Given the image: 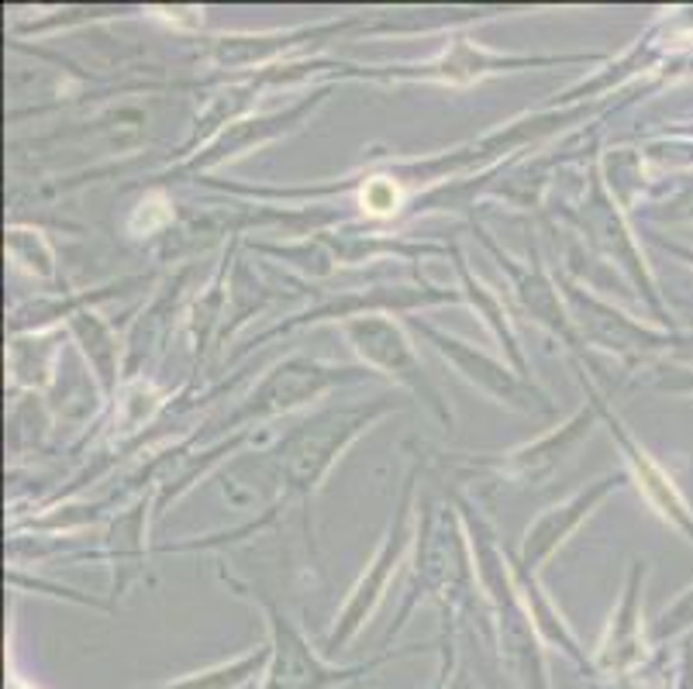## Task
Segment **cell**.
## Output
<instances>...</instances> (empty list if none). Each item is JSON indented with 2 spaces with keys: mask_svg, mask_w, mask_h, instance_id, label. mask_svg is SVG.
<instances>
[{
  "mask_svg": "<svg viewBox=\"0 0 693 689\" xmlns=\"http://www.w3.org/2000/svg\"><path fill=\"white\" fill-rule=\"evenodd\" d=\"M379 411L369 407H356V411H335V414H321L315 421H307L294 439L284 449V476L290 480V486L297 490H310L318 486V480L325 476V469L331 465V459L356 439V431L363 424H369V417Z\"/></svg>",
  "mask_w": 693,
  "mask_h": 689,
  "instance_id": "cell-1",
  "label": "cell"
},
{
  "mask_svg": "<svg viewBox=\"0 0 693 689\" xmlns=\"http://www.w3.org/2000/svg\"><path fill=\"white\" fill-rule=\"evenodd\" d=\"M591 421H594L591 411L576 414L556 434H548V439H542V442H535V445H528L522 452H514L507 462H501V469H504V473H511V476H517V480H538V476H545L548 469H556L560 459L583 439L586 431H591Z\"/></svg>",
  "mask_w": 693,
  "mask_h": 689,
  "instance_id": "cell-7",
  "label": "cell"
},
{
  "mask_svg": "<svg viewBox=\"0 0 693 689\" xmlns=\"http://www.w3.org/2000/svg\"><path fill=\"white\" fill-rule=\"evenodd\" d=\"M328 383H331L328 370L315 366V362H290V366H280L259 386V393L253 396V404L241 411V417L287 411L294 404H304L307 396H315Z\"/></svg>",
  "mask_w": 693,
  "mask_h": 689,
  "instance_id": "cell-6",
  "label": "cell"
},
{
  "mask_svg": "<svg viewBox=\"0 0 693 689\" xmlns=\"http://www.w3.org/2000/svg\"><path fill=\"white\" fill-rule=\"evenodd\" d=\"M597 407H601V414L607 417V424H611V434H617V442H621V449H625V455H628V462H632V469H635V476H638V486L645 490V496L652 500V506L655 511H660L666 521H673L676 528H683L686 534H693V521H690V511H686V503L680 500V493L673 490V483H670V476L663 473L660 465H655L628 434H625V427H621V421L614 417V414H607L604 411V404L597 401Z\"/></svg>",
  "mask_w": 693,
  "mask_h": 689,
  "instance_id": "cell-5",
  "label": "cell"
},
{
  "mask_svg": "<svg viewBox=\"0 0 693 689\" xmlns=\"http://www.w3.org/2000/svg\"><path fill=\"white\" fill-rule=\"evenodd\" d=\"M407 506H410V490L404 493V503H400V511H397V521H394V528H390V534H387V545L379 549V555H376V562H373V569H369V575L356 587V597H353V603H349V613H345V628H356V624L366 618V610L373 607V600H376L379 593H384L390 572L397 569V562H400V555H404V545H407Z\"/></svg>",
  "mask_w": 693,
  "mask_h": 689,
  "instance_id": "cell-8",
  "label": "cell"
},
{
  "mask_svg": "<svg viewBox=\"0 0 693 689\" xmlns=\"http://www.w3.org/2000/svg\"><path fill=\"white\" fill-rule=\"evenodd\" d=\"M397 200H400V194H397V184L394 179H369L366 184V190H363V207L369 210V214H390V210H397Z\"/></svg>",
  "mask_w": 693,
  "mask_h": 689,
  "instance_id": "cell-9",
  "label": "cell"
},
{
  "mask_svg": "<svg viewBox=\"0 0 693 689\" xmlns=\"http://www.w3.org/2000/svg\"><path fill=\"white\" fill-rule=\"evenodd\" d=\"M418 328L435 342V348L445 355V358H453L456 362V370L469 380V383H476L483 393H491V396H497V401L504 404H517V407H525V411H532V396L535 393H528L522 383H517L514 376H507V370H501L497 362H491V358H483L479 352H473L469 345H463V342H456V338H448V335H442V332H435V328H428V324H418Z\"/></svg>",
  "mask_w": 693,
  "mask_h": 689,
  "instance_id": "cell-4",
  "label": "cell"
},
{
  "mask_svg": "<svg viewBox=\"0 0 693 689\" xmlns=\"http://www.w3.org/2000/svg\"><path fill=\"white\" fill-rule=\"evenodd\" d=\"M345 332H349L353 345L359 348V355L369 362L373 370H384L387 376L400 380L404 386H410L414 393H422L425 401L448 421V411L442 407L438 401V390L432 386V380L425 376L422 362L414 358L407 338L400 335L397 324H390L387 317H356L345 324Z\"/></svg>",
  "mask_w": 693,
  "mask_h": 689,
  "instance_id": "cell-2",
  "label": "cell"
},
{
  "mask_svg": "<svg viewBox=\"0 0 693 689\" xmlns=\"http://www.w3.org/2000/svg\"><path fill=\"white\" fill-rule=\"evenodd\" d=\"M614 490V480H597L591 490L576 493L573 500H566L563 506H552L545 511L532 528H528V541H525V555H522V569H538L552 552H556L563 541L576 531V524L594 511V506Z\"/></svg>",
  "mask_w": 693,
  "mask_h": 689,
  "instance_id": "cell-3",
  "label": "cell"
}]
</instances>
